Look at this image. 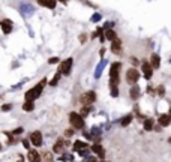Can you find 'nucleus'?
<instances>
[{
	"label": "nucleus",
	"mask_w": 171,
	"mask_h": 162,
	"mask_svg": "<svg viewBox=\"0 0 171 162\" xmlns=\"http://www.w3.org/2000/svg\"><path fill=\"white\" fill-rule=\"evenodd\" d=\"M59 2H62V3H68L69 0H59Z\"/></svg>",
	"instance_id": "e433bc0d"
},
{
	"label": "nucleus",
	"mask_w": 171,
	"mask_h": 162,
	"mask_svg": "<svg viewBox=\"0 0 171 162\" xmlns=\"http://www.w3.org/2000/svg\"><path fill=\"white\" fill-rule=\"evenodd\" d=\"M141 69H143V75H144V78H146V80H150L152 75H153V66L150 65V62H143Z\"/></svg>",
	"instance_id": "0eeeda50"
},
{
	"label": "nucleus",
	"mask_w": 171,
	"mask_h": 162,
	"mask_svg": "<svg viewBox=\"0 0 171 162\" xmlns=\"http://www.w3.org/2000/svg\"><path fill=\"white\" fill-rule=\"evenodd\" d=\"M72 135H74V129H66V131H65V137H66V138H71Z\"/></svg>",
	"instance_id": "cd10ccee"
},
{
	"label": "nucleus",
	"mask_w": 171,
	"mask_h": 162,
	"mask_svg": "<svg viewBox=\"0 0 171 162\" xmlns=\"http://www.w3.org/2000/svg\"><path fill=\"white\" fill-rule=\"evenodd\" d=\"M12 26H14V23L11 20H2L0 21V27H2V30H3L5 35H9L12 32Z\"/></svg>",
	"instance_id": "6e6552de"
},
{
	"label": "nucleus",
	"mask_w": 171,
	"mask_h": 162,
	"mask_svg": "<svg viewBox=\"0 0 171 162\" xmlns=\"http://www.w3.org/2000/svg\"><path fill=\"white\" fill-rule=\"evenodd\" d=\"M78 39H80V42H81V44H86V40H87V35H86V33H81Z\"/></svg>",
	"instance_id": "c756f323"
},
{
	"label": "nucleus",
	"mask_w": 171,
	"mask_h": 162,
	"mask_svg": "<svg viewBox=\"0 0 171 162\" xmlns=\"http://www.w3.org/2000/svg\"><path fill=\"white\" fill-rule=\"evenodd\" d=\"M63 140H57L56 143H54V146H53V152L54 153H62L63 152Z\"/></svg>",
	"instance_id": "f3484780"
},
{
	"label": "nucleus",
	"mask_w": 171,
	"mask_h": 162,
	"mask_svg": "<svg viewBox=\"0 0 171 162\" xmlns=\"http://www.w3.org/2000/svg\"><path fill=\"white\" fill-rule=\"evenodd\" d=\"M170 63H171V59H170Z\"/></svg>",
	"instance_id": "58836bf2"
},
{
	"label": "nucleus",
	"mask_w": 171,
	"mask_h": 162,
	"mask_svg": "<svg viewBox=\"0 0 171 162\" xmlns=\"http://www.w3.org/2000/svg\"><path fill=\"white\" fill-rule=\"evenodd\" d=\"M111 51L114 54H122V40L119 39V38L111 40Z\"/></svg>",
	"instance_id": "1a4fd4ad"
},
{
	"label": "nucleus",
	"mask_w": 171,
	"mask_h": 162,
	"mask_svg": "<svg viewBox=\"0 0 171 162\" xmlns=\"http://www.w3.org/2000/svg\"><path fill=\"white\" fill-rule=\"evenodd\" d=\"M0 150H2V144H0Z\"/></svg>",
	"instance_id": "4c0bfd02"
},
{
	"label": "nucleus",
	"mask_w": 171,
	"mask_h": 162,
	"mask_svg": "<svg viewBox=\"0 0 171 162\" xmlns=\"http://www.w3.org/2000/svg\"><path fill=\"white\" fill-rule=\"evenodd\" d=\"M42 156H44V159H45V161H51V153H48V152H44Z\"/></svg>",
	"instance_id": "7c9ffc66"
},
{
	"label": "nucleus",
	"mask_w": 171,
	"mask_h": 162,
	"mask_svg": "<svg viewBox=\"0 0 171 162\" xmlns=\"http://www.w3.org/2000/svg\"><path fill=\"white\" fill-rule=\"evenodd\" d=\"M45 84H47V78L41 80V81H39V84H36L33 89L27 90V92H26V95H24L26 101H35V99H38V98L41 96V93H42L44 86H45Z\"/></svg>",
	"instance_id": "f257e3e1"
},
{
	"label": "nucleus",
	"mask_w": 171,
	"mask_h": 162,
	"mask_svg": "<svg viewBox=\"0 0 171 162\" xmlns=\"http://www.w3.org/2000/svg\"><path fill=\"white\" fill-rule=\"evenodd\" d=\"M72 63H74L72 57L63 60V62L60 63V66H59V71H60L63 75H69V74H71V69H72Z\"/></svg>",
	"instance_id": "20e7f679"
},
{
	"label": "nucleus",
	"mask_w": 171,
	"mask_h": 162,
	"mask_svg": "<svg viewBox=\"0 0 171 162\" xmlns=\"http://www.w3.org/2000/svg\"><path fill=\"white\" fill-rule=\"evenodd\" d=\"M59 62H60V60H59V57H51V59L48 60V63H50V65H56V63H59Z\"/></svg>",
	"instance_id": "c85d7f7f"
},
{
	"label": "nucleus",
	"mask_w": 171,
	"mask_h": 162,
	"mask_svg": "<svg viewBox=\"0 0 171 162\" xmlns=\"http://www.w3.org/2000/svg\"><path fill=\"white\" fill-rule=\"evenodd\" d=\"M23 110H24L26 113L33 111V110H35V101H26V102L23 104Z\"/></svg>",
	"instance_id": "a211bd4d"
},
{
	"label": "nucleus",
	"mask_w": 171,
	"mask_h": 162,
	"mask_svg": "<svg viewBox=\"0 0 171 162\" xmlns=\"http://www.w3.org/2000/svg\"><path fill=\"white\" fill-rule=\"evenodd\" d=\"M147 92H149L150 95H155V90L152 89V86H149V89H147Z\"/></svg>",
	"instance_id": "f704fd0d"
},
{
	"label": "nucleus",
	"mask_w": 171,
	"mask_h": 162,
	"mask_svg": "<svg viewBox=\"0 0 171 162\" xmlns=\"http://www.w3.org/2000/svg\"><path fill=\"white\" fill-rule=\"evenodd\" d=\"M110 89H111V96H113V98H117V96H119V86L110 87Z\"/></svg>",
	"instance_id": "393cba45"
},
{
	"label": "nucleus",
	"mask_w": 171,
	"mask_h": 162,
	"mask_svg": "<svg viewBox=\"0 0 171 162\" xmlns=\"http://www.w3.org/2000/svg\"><path fill=\"white\" fill-rule=\"evenodd\" d=\"M116 38H117V35H116V32H114V30H111V29H107V30H105V39L114 40Z\"/></svg>",
	"instance_id": "6ab92c4d"
},
{
	"label": "nucleus",
	"mask_w": 171,
	"mask_h": 162,
	"mask_svg": "<svg viewBox=\"0 0 171 162\" xmlns=\"http://www.w3.org/2000/svg\"><path fill=\"white\" fill-rule=\"evenodd\" d=\"M90 149H92V150H93V153H96L101 159H102V158H105V150H104V147H102L101 144H93Z\"/></svg>",
	"instance_id": "4468645a"
},
{
	"label": "nucleus",
	"mask_w": 171,
	"mask_h": 162,
	"mask_svg": "<svg viewBox=\"0 0 171 162\" xmlns=\"http://www.w3.org/2000/svg\"><path fill=\"white\" fill-rule=\"evenodd\" d=\"M158 95H159V96H164V95H165V87H164V86H159V87H158Z\"/></svg>",
	"instance_id": "bb28decb"
},
{
	"label": "nucleus",
	"mask_w": 171,
	"mask_h": 162,
	"mask_svg": "<svg viewBox=\"0 0 171 162\" xmlns=\"http://www.w3.org/2000/svg\"><path fill=\"white\" fill-rule=\"evenodd\" d=\"M140 95H141V90H140V87L134 84V86L131 87V90H129V96H131V99L137 101V99L140 98Z\"/></svg>",
	"instance_id": "ddd939ff"
},
{
	"label": "nucleus",
	"mask_w": 171,
	"mask_h": 162,
	"mask_svg": "<svg viewBox=\"0 0 171 162\" xmlns=\"http://www.w3.org/2000/svg\"><path fill=\"white\" fill-rule=\"evenodd\" d=\"M0 110L5 111V113H6V111H11V110H12V104H5V105H2Z\"/></svg>",
	"instance_id": "a878e982"
},
{
	"label": "nucleus",
	"mask_w": 171,
	"mask_h": 162,
	"mask_svg": "<svg viewBox=\"0 0 171 162\" xmlns=\"http://www.w3.org/2000/svg\"><path fill=\"white\" fill-rule=\"evenodd\" d=\"M27 159H29L30 162H42V161H41V155H39L36 150H32V149H29Z\"/></svg>",
	"instance_id": "9b49d317"
},
{
	"label": "nucleus",
	"mask_w": 171,
	"mask_h": 162,
	"mask_svg": "<svg viewBox=\"0 0 171 162\" xmlns=\"http://www.w3.org/2000/svg\"><path fill=\"white\" fill-rule=\"evenodd\" d=\"M60 75H62V72H60V71H57V74L54 75V78L50 81V86H53V87H54V86L59 83V80H60Z\"/></svg>",
	"instance_id": "5701e85b"
},
{
	"label": "nucleus",
	"mask_w": 171,
	"mask_h": 162,
	"mask_svg": "<svg viewBox=\"0 0 171 162\" xmlns=\"http://www.w3.org/2000/svg\"><path fill=\"white\" fill-rule=\"evenodd\" d=\"M95 101H96V93H95L93 90L84 92V93L80 96V104H81V105H93Z\"/></svg>",
	"instance_id": "f03ea898"
},
{
	"label": "nucleus",
	"mask_w": 171,
	"mask_h": 162,
	"mask_svg": "<svg viewBox=\"0 0 171 162\" xmlns=\"http://www.w3.org/2000/svg\"><path fill=\"white\" fill-rule=\"evenodd\" d=\"M69 122H71V125H72L75 129H83V128H84V119H83V116L78 114V113H71V114H69Z\"/></svg>",
	"instance_id": "7ed1b4c3"
},
{
	"label": "nucleus",
	"mask_w": 171,
	"mask_h": 162,
	"mask_svg": "<svg viewBox=\"0 0 171 162\" xmlns=\"http://www.w3.org/2000/svg\"><path fill=\"white\" fill-rule=\"evenodd\" d=\"M158 122H159L161 126L165 128V126H168V125L171 123V116L170 114H162V116H159V120Z\"/></svg>",
	"instance_id": "2eb2a0df"
},
{
	"label": "nucleus",
	"mask_w": 171,
	"mask_h": 162,
	"mask_svg": "<svg viewBox=\"0 0 171 162\" xmlns=\"http://www.w3.org/2000/svg\"><path fill=\"white\" fill-rule=\"evenodd\" d=\"M23 131H24L23 128H17V129H14V131H12V135H17V134H23Z\"/></svg>",
	"instance_id": "2f4dec72"
},
{
	"label": "nucleus",
	"mask_w": 171,
	"mask_h": 162,
	"mask_svg": "<svg viewBox=\"0 0 171 162\" xmlns=\"http://www.w3.org/2000/svg\"><path fill=\"white\" fill-rule=\"evenodd\" d=\"M131 60H132V65H135V66H137V65H138V60H137V59H134V57H132V59H131Z\"/></svg>",
	"instance_id": "c9c22d12"
},
{
	"label": "nucleus",
	"mask_w": 171,
	"mask_h": 162,
	"mask_svg": "<svg viewBox=\"0 0 171 162\" xmlns=\"http://www.w3.org/2000/svg\"><path fill=\"white\" fill-rule=\"evenodd\" d=\"M29 138H30V143L35 147H41L42 146V134H41V131H33Z\"/></svg>",
	"instance_id": "423d86ee"
},
{
	"label": "nucleus",
	"mask_w": 171,
	"mask_h": 162,
	"mask_svg": "<svg viewBox=\"0 0 171 162\" xmlns=\"http://www.w3.org/2000/svg\"><path fill=\"white\" fill-rule=\"evenodd\" d=\"M38 3L41 6L48 8V9H54L56 8V0H38Z\"/></svg>",
	"instance_id": "dca6fc26"
},
{
	"label": "nucleus",
	"mask_w": 171,
	"mask_h": 162,
	"mask_svg": "<svg viewBox=\"0 0 171 162\" xmlns=\"http://www.w3.org/2000/svg\"><path fill=\"white\" fill-rule=\"evenodd\" d=\"M140 80V72L135 69V68H131L126 71V81H128V84H137V81Z\"/></svg>",
	"instance_id": "39448f33"
},
{
	"label": "nucleus",
	"mask_w": 171,
	"mask_h": 162,
	"mask_svg": "<svg viewBox=\"0 0 171 162\" xmlns=\"http://www.w3.org/2000/svg\"><path fill=\"white\" fill-rule=\"evenodd\" d=\"M132 117H134L132 114H126V116H125V117H123V119L120 120V125H122L123 128H125V126H128L129 123L132 122Z\"/></svg>",
	"instance_id": "412c9836"
},
{
	"label": "nucleus",
	"mask_w": 171,
	"mask_h": 162,
	"mask_svg": "<svg viewBox=\"0 0 171 162\" xmlns=\"http://www.w3.org/2000/svg\"><path fill=\"white\" fill-rule=\"evenodd\" d=\"M23 144H24V147H26V149H30V144H29V141H27V140H23Z\"/></svg>",
	"instance_id": "72a5a7b5"
},
{
	"label": "nucleus",
	"mask_w": 171,
	"mask_h": 162,
	"mask_svg": "<svg viewBox=\"0 0 171 162\" xmlns=\"http://www.w3.org/2000/svg\"><path fill=\"white\" fill-rule=\"evenodd\" d=\"M101 20V15L99 14H95V17H92V21H99Z\"/></svg>",
	"instance_id": "473e14b6"
},
{
	"label": "nucleus",
	"mask_w": 171,
	"mask_h": 162,
	"mask_svg": "<svg viewBox=\"0 0 171 162\" xmlns=\"http://www.w3.org/2000/svg\"><path fill=\"white\" fill-rule=\"evenodd\" d=\"M86 147H87V144H86L84 141H75V143H74V149H75L77 152L83 150V149H86Z\"/></svg>",
	"instance_id": "aec40b11"
},
{
	"label": "nucleus",
	"mask_w": 171,
	"mask_h": 162,
	"mask_svg": "<svg viewBox=\"0 0 171 162\" xmlns=\"http://www.w3.org/2000/svg\"><path fill=\"white\" fill-rule=\"evenodd\" d=\"M120 69H122V63L120 62H116L111 65V69H110V77H120Z\"/></svg>",
	"instance_id": "9d476101"
},
{
	"label": "nucleus",
	"mask_w": 171,
	"mask_h": 162,
	"mask_svg": "<svg viewBox=\"0 0 171 162\" xmlns=\"http://www.w3.org/2000/svg\"><path fill=\"white\" fill-rule=\"evenodd\" d=\"M120 84V77H110V87H116Z\"/></svg>",
	"instance_id": "4be33fe9"
},
{
	"label": "nucleus",
	"mask_w": 171,
	"mask_h": 162,
	"mask_svg": "<svg viewBox=\"0 0 171 162\" xmlns=\"http://www.w3.org/2000/svg\"><path fill=\"white\" fill-rule=\"evenodd\" d=\"M150 65L153 66V69H159V66H161V57L156 53H153L150 56Z\"/></svg>",
	"instance_id": "f8f14e48"
},
{
	"label": "nucleus",
	"mask_w": 171,
	"mask_h": 162,
	"mask_svg": "<svg viewBox=\"0 0 171 162\" xmlns=\"http://www.w3.org/2000/svg\"><path fill=\"white\" fill-rule=\"evenodd\" d=\"M144 129L146 131H152L153 129V120L152 119H147V120L144 122Z\"/></svg>",
	"instance_id": "b1692460"
}]
</instances>
